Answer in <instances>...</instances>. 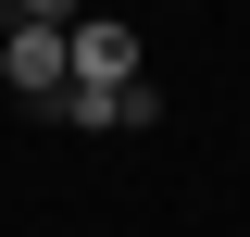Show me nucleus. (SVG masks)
<instances>
[{
	"label": "nucleus",
	"mask_w": 250,
	"mask_h": 237,
	"mask_svg": "<svg viewBox=\"0 0 250 237\" xmlns=\"http://www.w3.org/2000/svg\"><path fill=\"white\" fill-rule=\"evenodd\" d=\"M0 75H13V100L62 113V100H75V13H50V0H13V13H0Z\"/></svg>",
	"instance_id": "obj_1"
},
{
	"label": "nucleus",
	"mask_w": 250,
	"mask_h": 237,
	"mask_svg": "<svg viewBox=\"0 0 250 237\" xmlns=\"http://www.w3.org/2000/svg\"><path fill=\"white\" fill-rule=\"evenodd\" d=\"M75 88H100V100L138 88V38H125L113 13H75Z\"/></svg>",
	"instance_id": "obj_2"
}]
</instances>
